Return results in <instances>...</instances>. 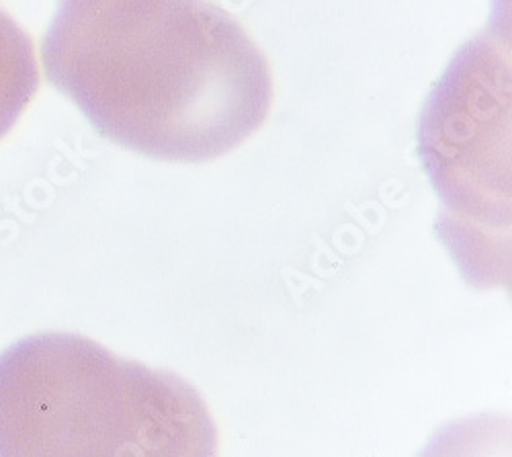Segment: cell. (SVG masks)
<instances>
[{"mask_svg": "<svg viewBox=\"0 0 512 457\" xmlns=\"http://www.w3.org/2000/svg\"><path fill=\"white\" fill-rule=\"evenodd\" d=\"M0 457H218L199 392L70 332L0 353Z\"/></svg>", "mask_w": 512, "mask_h": 457, "instance_id": "2", "label": "cell"}, {"mask_svg": "<svg viewBox=\"0 0 512 457\" xmlns=\"http://www.w3.org/2000/svg\"><path fill=\"white\" fill-rule=\"evenodd\" d=\"M488 437L490 433L484 425H478L476 421H463L439 431L435 439L422 449L420 457H494L496 453L508 449L506 443L498 449L486 445Z\"/></svg>", "mask_w": 512, "mask_h": 457, "instance_id": "3", "label": "cell"}, {"mask_svg": "<svg viewBox=\"0 0 512 457\" xmlns=\"http://www.w3.org/2000/svg\"><path fill=\"white\" fill-rule=\"evenodd\" d=\"M44 64L103 138L162 162L236 150L273 105L267 58L209 0H60Z\"/></svg>", "mask_w": 512, "mask_h": 457, "instance_id": "1", "label": "cell"}]
</instances>
